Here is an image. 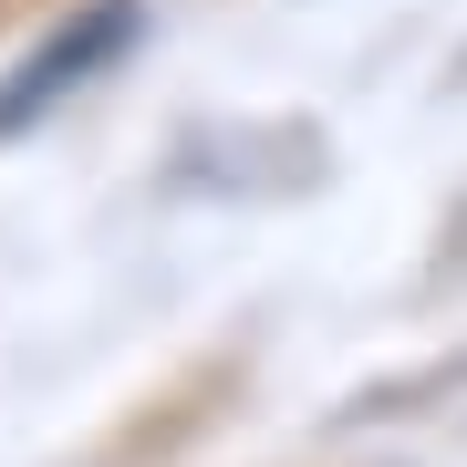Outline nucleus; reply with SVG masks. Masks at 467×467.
Segmentation results:
<instances>
[{
	"instance_id": "obj_1",
	"label": "nucleus",
	"mask_w": 467,
	"mask_h": 467,
	"mask_svg": "<svg viewBox=\"0 0 467 467\" xmlns=\"http://www.w3.org/2000/svg\"><path fill=\"white\" fill-rule=\"evenodd\" d=\"M125 42H135V0H94V11H73L63 32H52L32 63L11 73V84H0V135H11V125H32V115H52V104L84 84V73H104Z\"/></svg>"
}]
</instances>
